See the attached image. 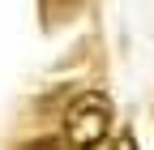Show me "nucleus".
I'll return each mask as SVG.
<instances>
[{
    "mask_svg": "<svg viewBox=\"0 0 154 150\" xmlns=\"http://www.w3.org/2000/svg\"><path fill=\"white\" fill-rule=\"evenodd\" d=\"M111 133V103L99 90H86L64 107V142L73 150H94Z\"/></svg>",
    "mask_w": 154,
    "mask_h": 150,
    "instance_id": "1",
    "label": "nucleus"
},
{
    "mask_svg": "<svg viewBox=\"0 0 154 150\" xmlns=\"http://www.w3.org/2000/svg\"><path fill=\"white\" fill-rule=\"evenodd\" d=\"M22 150H73V146L60 142V137H34V142H26Z\"/></svg>",
    "mask_w": 154,
    "mask_h": 150,
    "instance_id": "2",
    "label": "nucleus"
},
{
    "mask_svg": "<svg viewBox=\"0 0 154 150\" xmlns=\"http://www.w3.org/2000/svg\"><path fill=\"white\" fill-rule=\"evenodd\" d=\"M107 150H137V137L124 129V133H116V137H111V146H107Z\"/></svg>",
    "mask_w": 154,
    "mask_h": 150,
    "instance_id": "3",
    "label": "nucleus"
}]
</instances>
